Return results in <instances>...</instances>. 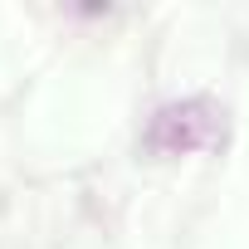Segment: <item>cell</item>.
I'll return each instance as SVG.
<instances>
[{"mask_svg":"<svg viewBox=\"0 0 249 249\" xmlns=\"http://www.w3.org/2000/svg\"><path fill=\"white\" fill-rule=\"evenodd\" d=\"M220 142H225V107L205 93L161 103L142 127L147 157H191V152H215Z\"/></svg>","mask_w":249,"mask_h":249,"instance_id":"1","label":"cell"}]
</instances>
